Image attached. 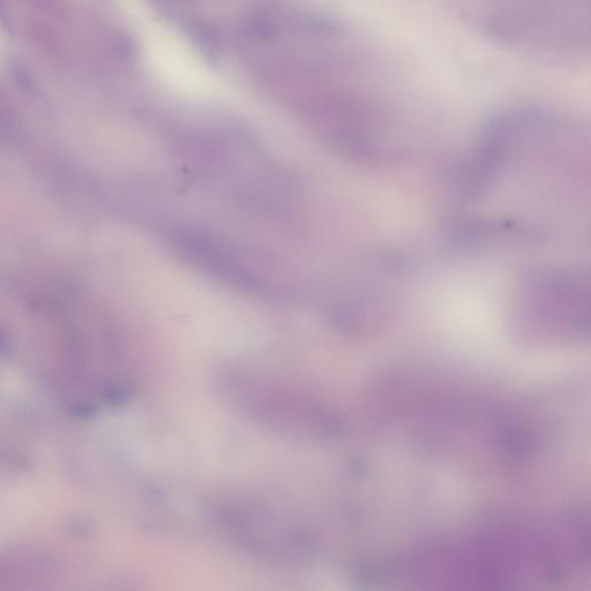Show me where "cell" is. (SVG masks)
Wrapping results in <instances>:
<instances>
[{
  "mask_svg": "<svg viewBox=\"0 0 591 591\" xmlns=\"http://www.w3.org/2000/svg\"><path fill=\"white\" fill-rule=\"evenodd\" d=\"M207 516L227 543L275 568L300 570L317 552L314 535L303 520L263 498L224 494L210 501Z\"/></svg>",
  "mask_w": 591,
  "mask_h": 591,
  "instance_id": "obj_3",
  "label": "cell"
},
{
  "mask_svg": "<svg viewBox=\"0 0 591 591\" xmlns=\"http://www.w3.org/2000/svg\"><path fill=\"white\" fill-rule=\"evenodd\" d=\"M517 311L531 333L581 335L587 320L588 281L575 273L538 275L524 285Z\"/></svg>",
  "mask_w": 591,
  "mask_h": 591,
  "instance_id": "obj_4",
  "label": "cell"
},
{
  "mask_svg": "<svg viewBox=\"0 0 591 591\" xmlns=\"http://www.w3.org/2000/svg\"><path fill=\"white\" fill-rule=\"evenodd\" d=\"M467 20L497 44L570 62L589 54L590 0H460Z\"/></svg>",
  "mask_w": 591,
  "mask_h": 591,
  "instance_id": "obj_1",
  "label": "cell"
},
{
  "mask_svg": "<svg viewBox=\"0 0 591 591\" xmlns=\"http://www.w3.org/2000/svg\"><path fill=\"white\" fill-rule=\"evenodd\" d=\"M213 388L236 415L283 438L319 441L334 434L339 426L331 408L313 394L254 368H221L214 375Z\"/></svg>",
  "mask_w": 591,
  "mask_h": 591,
  "instance_id": "obj_2",
  "label": "cell"
}]
</instances>
